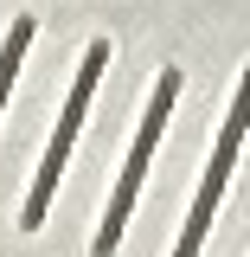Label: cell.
Instances as JSON below:
<instances>
[{"label": "cell", "instance_id": "cell-1", "mask_svg": "<svg viewBox=\"0 0 250 257\" xmlns=\"http://www.w3.org/2000/svg\"><path fill=\"white\" fill-rule=\"evenodd\" d=\"M103 64H109V45H90V52H84V64H77L71 103H64V116H58V135H52V148H45V161H39V180H32V199H26V219H20L26 231H39V225H45L52 187H58V174H64V155H71V142H77L84 116H90V96H96V84H103Z\"/></svg>", "mask_w": 250, "mask_h": 257}, {"label": "cell", "instance_id": "cell-2", "mask_svg": "<svg viewBox=\"0 0 250 257\" xmlns=\"http://www.w3.org/2000/svg\"><path fill=\"white\" fill-rule=\"evenodd\" d=\"M173 96H180V71H160V84H154V109L141 116V135H135L128 167H122V187H116V199H109V219H103V231H96V251H116V244H122V219L135 212V193H141V174H148V161H154V142H160V128H167Z\"/></svg>", "mask_w": 250, "mask_h": 257}, {"label": "cell", "instance_id": "cell-3", "mask_svg": "<svg viewBox=\"0 0 250 257\" xmlns=\"http://www.w3.org/2000/svg\"><path fill=\"white\" fill-rule=\"evenodd\" d=\"M244 128H250V64H244V84H237V103H231V116H224V135H218V148H212L205 187H199V199H192V219H186V238H180V257H192L199 244H205V225H212V212H218V193H224V180H231L237 148H244Z\"/></svg>", "mask_w": 250, "mask_h": 257}, {"label": "cell", "instance_id": "cell-4", "mask_svg": "<svg viewBox=\"0 0 250 257\" xmlns=\"http://www.w3.org/2000/svg\"><path fill=\"white\" fill-rule=\"evenodd\" d=\"M32 32H39V20H13V32H7V52H0V109H7V90H13V77H20V58H26Z\"/></svg>", "mask_w": 250, "mask_h": 257}]
</instances>
